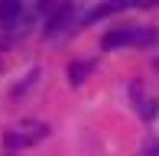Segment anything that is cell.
<instances>
[{
	"instance_id": "52a82bcc",
	"label": "cell",
	"mask_w": 159,
	"mask_h": 156,
	"mask_svg": "<svg viewBox=\"0 0 159 156\" xmlns=\"http://www.w3.org/2000/svg\"><path fill=\"white\" fill-rule=\"evenodd\" d=\"M62 3H65V0H42V3H39V10H42V13H52L55 7H62Z\"/></svg>"
},
{
	"instance_id": "6da1fadb",
	"label": "cell",
	"mask_w": 159,
	"mask_h": 156,
	"mask_svg": "<svg viewBox=\"0 0 159 156\" xmlns=\"http://www.w3.org/2000/svg\"><path fill=\"white\" fill-rule=\"evenodd\" d=\"M49 137V127L39 124V120H26V124H16L13 130H7V150H26V146H36Z\"/></svg>"
},
{
	"instance_id": "277c9868",
	"label": "cell",
	"mask_w": 159,
	"mask_h": 156,
	"mask_svg": "<svg viewBox=\"0 0 159 156\" xmlns=\"http://www.w3.org/2000/svg\"><path fill=\"white\" fill-rule=\"evenodd\" d=\"M68 23H71V3L65 0L62 7H55V10L49 13V26H46V33H49V36H59V33H62Z\"/></svg>"
},
{
	"instance_id": "ba28073f",
	"label": "cell",
	"mask_w": 159,
	"mask_h": 156,
	"mask_svg": "<svg viewBox=\"0 0 159 156\" xmlns=\"http://www.w3.org/2000/svg\"><path fill=\"white\" fill-rule=\"evenodd\" d=\"M140 156H159V143H149V146H146V150H143Z\"/></svg>"
},
{
	"instance_id": "7a4b0ae2",
	"label": "cell",
	"mask_w": 159,
	"mask_h": 156,
	"mask_svg": "<svg viewBox=\"0 0 159 156\" xmlns=\"http://www.w3.org/2000/svg\"><path fill=\"white\" fill-rule=\"evenodd\" d=\"M146 42H156V33H146L140 26H120V30H111L104 36V49H120V46H146Z\"/></svg>"
},
{
	"instance_id": "9c48e42d",
	"label": "cell",
	"mask_w": 159,
	"mask_h": 156,
	"mask_svg": "<svg viewBox=\"0 0 159 156\" xmlns=\"http://www.w3.org/2000/svg\"><path fill=\"white\" fill-rule=\"evenodd\" d=\"M0 52H3V49H0ZM0 62H3V59H0Z\"/></svg>"
},
{
	"instance_id": "8992f818",
	"label": "cell",
	"mask_w": 159,
	"mask_h": 156,
	"mask_svg": "<svg viewBox=\"0 0 159 156\" xmlns=\"http://www.w3.org/2000/svg\"><path fill=\"white\" fill-rule=\"evenodd\" d=\"M88 72H91V62H75V65L68 68V78H71V85H81Z\"/></svg>"
},
{
	"instance_id": "3957f363",
	"label": "cell",
	"mask_w": 159,
	"mask_h": 156,
	"mask_svg": "<svg viewBox=\"0 0 159 156\" xmlns=\"http://www.w3.org/2000/svg\"><path fill=\"white\" fill-rule=\"evenodd\" d=\"M149 0H107V3L94 7V10L84 16V23H98L104 16H114V13H124V10H133V7H146Z\"/></svg>"
},
{
	"instance_id": "5b68a950",
	"label": "cell",
	"mask_w": 159,
	"mask_h": 156,
	"mask_svg": "<svg viewBox=\"0 0 159 156\" xmlns=\"http://www.w3.org/2000/svg\"><path fill=\"white\" fill-rule=\"evenodd\" d=\"M20 16H23V0H0V26L10 30Z\"/></svg>"
}]
</instances>
